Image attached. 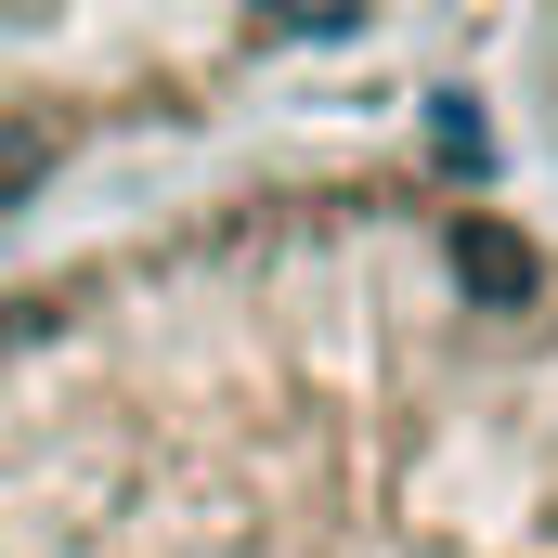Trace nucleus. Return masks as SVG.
Listing matches in <instances>:
<instances>
[{
    "label": "nucleus",
    "instance_id": "obj_1",
    "mask_svg": "<svg viewBox=\"0 0 558 558\" xmlns=\"http://www.w3.org/2000/svg\"><path fill=\"white\" fill-rule=\"evenodd\" d=\"M0 558H558V208L312 143L0 260Z\"/></svg>",
    "mask_w": 558,
    "mask_h": 558
},
{
    "label": "nucleus",
    "instance_id": "obj_3",
    "mask_svg": "<svg viewBox=\"0 0 558 558\" xmlns=\"http://www.w3.org/2000/svg\"><path fill=\"white\" fill-rule=\"evenodd\" d=\"M507 78L533 92V131L558 143V13H520V26H507Z\"/></svg>",
    "mask_w": 558,
    "mask_h": 558
},
{
    "label": "nucleus",
    "instance_id": "obj_2",
    "mask_svg": "<svg viewBox=\"0 0 558 558\" xmlns=\"http://www.w3.org/2000/svg\"><path fill=\"white\" fill-rule=\"evenodd\" d=\"M390 26L338 13H221V0H78V13H0V234L52 195L156 169L247 131L286 78L364 65Z\"/></svg>",
    "mask_w": 558,
    "mask_h": 558
}]
</instances>
